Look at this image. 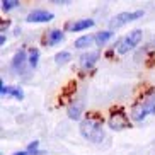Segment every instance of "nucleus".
Masks as SVG:
<instances>
[{"instance_id":"obj_14","label":"nucleus","mask_w":155,"mask_h":155,"mask_svg":"<svg viewBox=\"0 0 155 155\" xmlns=\"http://www.w3.org/2000/svg\"><path fill=\"white\" fill-rule=\"evenodd\" d=\"M111 38H113V31H102V32H99L96 36V41H97V45H106V43L109 41Z\"/></svg>"},{"instance_id":"obj_15","label":"nucleus","mask_w":155,"mask_h":155,"mask_svg":"<svg viewBox=\"0 0 155 155\" xmlns=\"http://www.w3.org/2000/svg\"><path fill=\"white\" fill-rule=\"evenodd\" d=\"M38 60H39V51H38V50H31V51H29L28 63L31 65L32 68H36V67H38Z\"/></svg>"},{"instance_id":"obj_11","label":"nucleus","mask_w":155,"mask_h":155,"mask_svg":"<svg viewBox=\"0 0 155 155\" xmlns=\"http://www.w3.org/2000/svg\"><path fill=\"white\" fill-rule=\"evenodd\" d=\"M63 31H58V29H53V31H50L48 32V39H46V43L48 45H51V46H55V45H58L60 41H63Z\"/></svg>"},{"instance_id":"obj_12","label":"nucleus","mask_w":155,"mask_h":155,"mask_svg":"<svg viewBox=\"0 0 155 155\" xmlns=\"http://www.w3.org/2000/svg\"><path fill=\"white\" fill-rule=\"evenodd\" d=\"M38 147H39V141H32V143H29L28 145V150H24V152H17V153L14 155H45L46 152L43 150H38Z\"/></svg>"},{"instance_id":"obj_13","label":"nucleus","mask_w":155,"mask_h":155,"mask_svg":"<svg viewBox=\"0 0 155 155\" xmlns=\"http://www.w3.org/2000/svg\"><path fill=\"white\" fill-rule=\"evenodd\" d=\"M94 39L96 38H92V36H82V38H78L77 41H75V48H78V50H82V48H87V46H91L92 43H94Z\"/></svg>"},{"instance_id":"obj_10","label":"nucleus","mask_w":155,"mask_h":155,"mask_svg":"<svg viewBox=\"0 0 155 155\" xmlns=\"http://www.w3.org/2000/svg\"><path fill=\"white\" fill-rule=\"evenodd\" d=\"M92 26H94V21H92V19H80V21H77V22H72V24H68L67 28H68L70 31L77 32V31H82V29L92 28Z\"/></svg>"},{"instance_id":"obj_1","label":"nucleus","mask_w":155,"mask_h":155,"mask_svg":"<svg viewBox=\"0 0 155 155\" xmlns=\"http://www.w3.org/2000/svg\"><path fill=\"white\" fill-rule=\"evenodd\" d=\"M80 133H82L84 138L94 141V143H99V141L104 138L102 121H101L99 118H92V116H89L87 119H84L82 123H80Z\"/></svg>"},{"instance_id":"obj_7","label":"nucleus","mask_w":155,"mask_h":155,"mask_svg":"<svg viewBox=\"0 0 155 155\" xmlns=\"http://www.w3.org/2000/svg\"><path fill=\"white\" fill-rule=\"evenodd\" d=\"M0 94H2V97H5V96H12V97H15L17 101H22L24 99V92H22V89L21 87H9V85H5L4 82H0Z\"/></svg>"},{"instance_id":"obj_2","label":"nucleus","mask_w":155,"mask_h":155,"mask_svg":"<svg viewBox=\"0 0 155 155\" xmlns=\"http://www.w3.org/2000/svg\"><path fill=\"white\" fill-rule=\"evenodd\" d=\"M141 36H143V32H141L140 29H135V31L128 32V36H124L123 39L118 43V48H116L118 53L124 55V53H128L130 50H133V48L141 41Z\"/></svg>"},{"instance_id":"obj_8","label":"nucleus","mask_w":155,"mask_h":155,"mask_svg":"<svg viewBox=\"0 0 155 155\" xmlns=\"http://www.w3.org/2000/svg\"><path fill=\"white\" fill-rule=\"evenodd\" d=\"M99 60V53L97 51H91V53H87V55H82L80 58V65H82L84 68H92L96 61Z\"/></svg>"},{"instance_id":"obj_4","label":"nucleus","mask_w":155,"mask_h":155,"mask_svg":"<svg viewBox=\"0 0 155 155\" xmlns=\"http://www.w3.org/2000/svg\"><path fill=\"white\" fill-rule=\"evenodd\" d=\"M141 15H143V10H137V12H121V14L114 15V17L109 21V28L111 29H118V28H121V26H124V24L131 22V21L140 19Z\"/></svg>"},{"instance_id":"obj_3","label":"nucleus","mask_w":155,"mask_h":155,"mask_svg":"<svg viewBox=\"0 0 155 155\" xmlns=\"http://www.w3.org/2000/svg\"><path fill=\"white\" fill-rule=\"evenodd\" d=\"M148 114H155V96L148 97L147 101H143L141 104H137L131 111V118L135 121H141V119L148 116Z\"/></svg>"},{"instance_id":"obj_6","label":"nucleus","mask_w":155,"mask_h":155,"mask_svg":"<svg viewBox=\"0 0 155 155\" xmlns=\"http://www.w3.org/2000/svg\"><path fill=\"white\" fill-rule=\"evenodd\" d=\"M53 19V14L48 10H32L28 14V22H50Z\"/></svg>"},{"instance_id":"obj_18","label":"nucleus","mask_w":155,"mask_h":155,"mask_svg":"<svg viewBox=\"0 0 155 155\" xmlns=\"http://www.w3.org/2000/svg\"><path fill=\"white\" fill-rule=\"evenodd\" d=\"M19 5V2L17 0H2V10H12L14 7H17Z\"/></svg>"},{"instance_id":"obj_5","label":"nucleus","mask_w":155,"mask_h":155,"mask_svg":"<svg viewBox=\"0 0 155 155\" xmlns=\"http://www.w3.org/2000/svg\"><path fill=\"white\" fill-rule=\"evenodd\" d=\"M109 126L113 130H124V128H130V121H128V116L119 111V113H113L109 118Z\"/></svg>"},{"instance_id":"obj_16","label":"nucleus","mask_w":155,"mask_h":155,"mask_svg":"<svg viewBox=\"0 0 155 155\" xmlns=\"http://www.w3.org/2000/svg\"><path fill=\"white\" fill-rule=\"evenodd\" d=\"M80 111H82V102H78V104L72 106L68 109V116L72 119H78V116H80Z\"/></svg>"},{"instance_id":"obj_17","label":"nucleus","mask_w":155,"mask_h":155,"mask_svg":"<svg viewBox=\"0 0 155 155\" xmlns=\"http://www.w3.org/2000/svg\"><path fill=\"white\" fill-rule=\"evenodd\" d=\"M70 60V53L68 51H61V53H58V55H55V61L58 65H63V63H67Z\"/></svg>"},{"instance_id":"obj_9","label":"nucleus","mask_w":155,"mask_h":155,"mask_svg":"<svg viewBox=\"0 0 155 155\" xmlns=\"http://www.w3.org/2000/svg\"><path fill=\"white\" fill-rule=\"evenodd\" d=\"M24 63H26V53H24V50H19L17 53L14 55V60H12V70H15V72H22Z\"/></svg>"}]
</instances>
